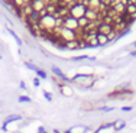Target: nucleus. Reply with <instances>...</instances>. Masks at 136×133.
<instances>
[{
	"mask_svg": "<svg viewBox=\"0 0 136 133\" xmlns=\"http://www.w3.org/2000/svg\"><path fill=\"white\" fill-rule=\"evenodd\" d=\"M33 85H35V87H39V85H41V81H39V78H33Z\"/></svg>",
	"mask_w": 136,
	"mask_h": 133,
	"instance_id": "2eb2a0df",
	"label": "nucleus"
},
{
	"mask_svg": "<svg viewBox=\"0 0 136 133\" xmlns=\"http://www.w3.org/2000/svg\"><path fill=\"white\" fill-rule=\"evenodd\" d=\"M132 110H133V107H132V106H123L122 107V111H125V113H126V111H132Z\"/></svg>",
	"mask_w": 136,
	"mask_h": 133,
	"instance_id": "4468645a",
	"label": "nucleus"
},
{
	"mask_svg": "<svg viewBox=\"0 0 136 133\" xmlns=\"http://www.w3.org/2000/svg\"><path fill=\"white\" fill-rule=\"evenodd\" d=\"M7 30H9V33H10V35H12V36H13V38H15V41H16V44H17V45H19V46H20V45H22V41H20V38H19V36H17V35H16V33H15V30H12V29H10V27H9V29H7Z\"/></svg>",
	"mask_w": 136,
	"mask_h": 133,
	"instance_id": "0eeeda50",
	"label": "nucleus"
},
{
	"mask_svg": "<svg viewBox=\"0 0 136 133\" xmlns=\"http://www.w3.org/2000/svg\"><path fill=\"white\" fill-rule=\"evenodd\" d=\"M25 65H26L28 68H29V70H32L33 72H36V70H38V67H36V65H33V64H30V62H25Z\"/></svg>",
	"mask_w": 136,
	"mask_h": 133,
	"instance_id": "f8f14e48",
	"label": "nucleus"
},
{
	"mask_svg": "<svg viewBox=\"0 0 136 133\" xmlns=\"http://www.w3.org/2000/svg\"><path fill=\"white\" fill-rule=\"evenodd\" d=\"M100 110L103 111V113H110V111L114 110V107H112V106H103V107H100Z\"/></svg>",
	"mask_w": 136,
	"mask_h": 133,
	"instance_id": "9b49d317",
	"label": "nucleus"
},
{
	"mask_svg": "<svg viewBox=\"0 0 136 133\" xmlns=\"http://www.w3.org/2000/svg\"><path fill=\"white\" fill-rule=\"evenodd\" d=\"M96 41H97V44L98 45H104V44H107V42H109V38H107L106 35H97L96 36Z\"/></svg>",
	"mask_w": 136,
	"mask_h": 133,
	"instance_id": "39448f33",
	"label": "nucleus"
},
{
	"mask_svg": "<svg viewBox=\"0 0 136 133\" xmlns=\"http://www.w3.org/2000/svg\"><path fill=\"white\" fill-rule=\"evenodd\" d=\"M93 77H94L93 74H75V75L71 78V81L77 82V81H80V80H91Z\"/></svg>",
	"mask_w": 136,
	"mask_h": 133,
	"instance_id": "20e7f679",
	"label": "nucleus"
},
{
	"mask_svg": "<svg viewBox=\"0 0 136 133\" xmlns=\"http://www.w3.org/2000/svg\"><path fill=\"white\" fill-rule=\"evenodd\" d=\"M83 59H94V58H90V57H87V55H81V57H74L72 58V61H83Z\"/></svg>",
	"mask_w": 136,
	"mask_h": 133,
	"instance_id": "9d476101",
	"label": "nucleus"
},
{
	"mask_svg": "<svg viewBox=\"0 0 136 133\" xmlns=\"http://www.w3.org/2000/svg\"><path fill=\"white\" fill-rule=\"evenodd\" d=\"M0 59H2V55H0Z\"/></svg>",
	"mask_w": 136,
	"mask_h": 133,
	"instance_id": "412c9836",
	"label": "nucleus"
},
{
	"mask_svg": "<svg viewBox=\"0 0 136 133\" xmlns=\"http://www.w3.org/2000/svg\"><path fill=\"white\" fill-rule=\"evenodd\" d=\"M125 127H126V122H125V120L117 119V120H114V122H113V130L114 132H120V130H123Z\"/></svg>",
	"mask_w": 136,
	"mask_h": 133,
	"instance_id": "7ed1b4c3",
	"label": "nucleus"
},
{
	"mask_svg": "<svg viewBox=\"0 0 136 133\" xmlns=\"http://www.w3.org/2000/svg\"><path fill=\"white\" fill-rule=\"evenodd\" d=\"M51 70H52V72H54V75H57V78H58V80H61V81H64V82H70V81H71V80L68 78V77H67L65 74H64V72H62V71H61L58 67L52 65Z\"/></svg>",
	"mask_w": 136,
	"mask_h": 133,
	"instance_id": "f03ea898",
	"label": "nucleus"
},
{
	"mask_svg": "<svg viewBox=\"0 0 136 133\" xmlns=\"http://www.w3.org/2000/svg\"><path fill=\"white\" fill-rule=\"evenodd\" d=\"M20 88H22V90H28V88H26V84H25V81H20Z\"/></svg>",
	"mask_w": 136,
	"mask_h": 133,
	"instance_id": "f3484780",
	"label": "nucleus"
},
{
	"mask_svg": "<svg viewBox=\"0 0 136 133\" xmlns=\"http://www.w3.org/2000/svg\"><path fill=\"white\" fill-rule=\"evenodd\" d=\"M85 130H87L85 126H74V127H71V133H85Z\"/></svg>",
	"mask_w": 136,
	"mask_h": 133,
	"instance_id": "423d86ee",
	"label": "nucleus"
},
{
	"mask_svg": "<svg viewBox=\"0 0 136 133\" xmlns=\"http://www.w3.org/2000/svg\"><path fill=\"white\" fill-rule=\"evenodd\" d=\"M19 120H22V116H20V114H10V116H7L4 119V122H3V125H2V130L7 132V126L13 122H19Z\"/></svg>",
	"mask_w": 136,
	"mask_h": 133,
	"instance_id": "f257e3e1",
	"label": "nucleus"
},
{
	"mask_svg": "<svg viewBox=\"0 0 136 133\" xmlns=\"http://www.w3.org/2000/svg\"><path fill=\"white\" fill-rule=\"evenodd\" d=\"M62 133H71V129H67V130H64Z\"/></svg>",
	"mask_w": 136,
	"mask_h": 133,
	"instance_id": "6ab92c4d",
	"label": "nucleus"
},
{
	"mask_svg": "<svg viewBox=\"0 0 136 133\" xmlns=\"http://www.w3.org/2000/svg\"><path fill=\"white\" fill-rule=\"evenodd\" d=\"M44 97H45V100L52 101V94H51L49 91H45V90H44Z\"/></svg>",
	"mask_w": 136,
	"mask_h": 133,
	"instance_id": "ddd939ff",
	"label": "nucleus"
},
{
	"mask_svg": "<svg viewBox=\"0 0 136 133\" xmlns=\"http://www.w3.org/2000/svg\"><path fill=\"white\" fill-rule=\"evenodd\" d=\"M38 133H48V130H46L44 126H39V127H38Z\"/></svg>",
	"mask_w": 136,
	"mask_h": 133,
	"instance_id": "dca6fc26",
	"label": "nucleus"
},
{
	"mask_svg": "<svg viewBox=\"0 0 136 133\" xmlns=\"http://www.w3.org/2000/svg\"><path fill=\"white\" fill-rule=\"evenodd\" d=\"M52 133H62V132L58 130V129H54V130H52Z\"/></svg>",
	"mask_w": 136,
	"mask_h": 133,
	"instance_id": "a211bd4d",
	"label": "nucleus"
},
{
	"mask_svg": "<svg viewBox=\"0 0 136 133\" xmlns=\"http://www.w3.org/2000/svg\"><path fill=\"white\" fill-rule=\"evenodd\" d=\"M17 101H19V103H30V97H28V95H19V97H17Z\"/></svg>",
	"mask_w": 136,
	"mask_h": 133,
	"instance_id": "1a4fd4ad",
	"label": "nucleus"
},
{
	"mask_svg": "<svg viewBox=\"0 0 136 133\" xmlns=\"http://www.w3.org/2000/svg\"><path fill=\"white\" fill-rule=\"evenodd\" d=\"M132 57H136V49H135L133 52H132Z\"/></svg>",
	"mask_w": 136,
	"mask_h": 133,
	"instance_id": "aec40b11",
	"label": "nucleus"
},
{
	"mask_svg": "<svg viewBox=\"0 0 136 133\" xmlns=\"http://www.w3.org/2000/svg\"><path fill=\"white\" fill-rule=\"evenodd\" d=\"M36 75H38L39 78H42V80H46V78H48V74H46L44 70H41V68H38V70H36Z\"/></svg>",
	"mask_w": 136,
	"mask_h": 133,
	"instance_id": "6e6552de",
	"label": "nucleus"
},
{
	"mask_svg": "<svg viewBox=\"0 0 136 133\" xmlns=\"http://www.w3.org/2000/svg\"><path fill=\"white\" fill-rule=\"evenodd\" d=\"M135 46H136V42H135Z\"/></svg>",
	"mask_w": 136,
	"mask_h": 133,
	"instance_id": "4be33fe9",
	"label": "nucleus"
}]
</instances>
